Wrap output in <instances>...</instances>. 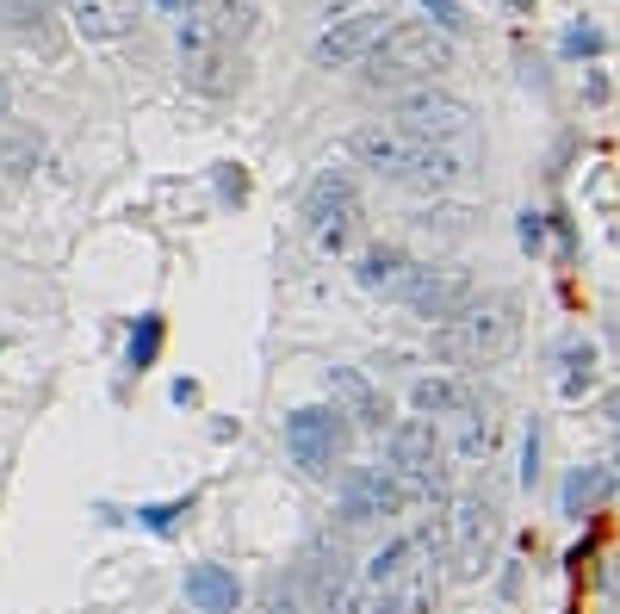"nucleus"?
<instances>
[{"instance_id": "nucleus-14", "label": "nucleus", "mask_w": 620, "mask_h": 614, "mask_svg": "<svg viewBox=\"0 0 620 614\" xmlns=\"http://www.w3.org/2000/svg\"><path fill=\"white\" fill-rule=\"evenodd\" d=\"M323 385H330L335 410H342V416H348L354 428H385L391 410H385V398L372 391L367 373H354V366H330V373H323Z\"/></svg>"}, {"instance_id": "nucleus-32", "label": "nucleus", "mask_w": 620, "mask_h": 614, "mask_svg": "<svg viewBox=\"0 0 620 614\" xmlns=\"http://www.w3.org/2000/svg\"><path fill=\"white\" fill-rule=\"evenodd\" d=\"M267 614H298V602H291L279 583H267Z\"/></svg>"}, {"instance_id": "nucleus-34", "label": "nucleus", "mask_w": 620, "mask_h": 614, "mask_svg": "<svg viewBox=\"0 0 620 614\" xmlns=\"http://www.w3.org/2000/svg\"><path fill=\"white\" fill-rule=\"evenodd\" d=\"M0 7H13V13H44L50 0H0Z\"/></svg>"}, {"instance_id": "nucleus-1", "label": "nucleus", "mask_w": 620, "mask_h": 614, "mask_svg": "<svg viewBox=\"0 0 620 614\" xmlns=\"http://www.w3.org/2000/svg\"><path fill=\"white\" fill-rule=\"evenodd\" d=\"M515 342H522V305H515L509 292H497V298H485V305H465L453 323H441L428 347H434V361L441 366L472 373V366L509 361Z\"/></svg>"}, {"instance_id": "nucleus-28", "label": "nucleus", "mask_w": 620, "mask_h": 614, "mask_svg": "<svg viewBox=\"0 0 620 614\" xmlns=\"http://www.w3.org/2000/svg\"><path fill=\"white\" fill-rule=\"evenodd\" d=\"M422 13H428V25H441V32H465V7L460 0H422Z\"/></svg>"}, {"instance_id": "nucleus-33", "label": "nucleus", "mask_w": 620, "mask_h": 614, "mask_svg": "<svg viewBox=\"0 0 620 614\" xmlns=\"http://www.w3.org/2000/svg\"><path fill=\"white\" fill-rule=\"evenodd\" d=\"M175 403H199V385L193 379H175Z\"/></svg>"}, {"instance_id": "nucleus-12", "label": "nucleus", "mask_w": 620, "mask_h": 614, "mask_svg": "<svg viewBox=\"0 0 620 614\" xmlns=\"http://www.w3.org/2000/svg\"><path fill=\"white\" fill-rule=\"evenodd\" d=\"M409 503H416V491H409L391 465H360V472H348V484H342V516L348 521L404 516Z\"/></svg>"}, {"instance_id": "nucleus-24", "label": "nucleus", "mask_w": 620, "mask_h": 614, "mask_svg": "<svg viewBox=\"0 0 620 614\" xmlns=\"http://www.w3.org/2000/svg\"><path fill=\"white\" fill-rule=\"evenodd\" d=\"M155 354H162V317H136L131 347H124V366H131V373H150Z\"/></svg>"}, {"instance_id": "nucleus-31", "label": "nucleus", "mask_w": 620, "mask_h": 614, "mask_svg": "<svg viewBox=\"0 0 620 614\" xmlns=\"http://www.w3.org/2000/svg\"><path fill=\"white\" fill-rule=\"evenodd\" d=\"M224 199H236V205L249 199V174L242 168H224Z\"/></svg>"}, {"instance_id": "nucleus-7", "label": "nucleus", "mask_w": 620, "mask_h": 614, "mask_svg": "<svg viewBox=\"0 0 620 614\" xmlns=\"http://www.w3.org/2000/svg\"><path fill=\"white\" fill-rule=\"evenodd\" d=\"M242 44L230 38V32H217L205 13H180V69H187V81L193 87H205V94H224L230 87V62Z\"/></svg>"}, {"instance_id": "nucleus-23", "label": "nucleus", "mask_w": 620, "mask_h": 614, "mask_svg": "<svg viewBox=\"0 0 620 614\" xmlns=\"http://www.w3.org/2000/svg\"><path fill=\"white\" fill-rule=\"evenodd\" d=\"M193 13L217 25V32H230L236 44L249 38V20H254V0H193Z\"/></svg>"}, {"instance_id": "nucleus-21", "label": "nucleus", "mask_w": 620, "mask_h": 614, "mask_svg": "<svg viewBox=\"0 0 620 614\" xmlns=\"http://www.w3.org/2000/svg\"><path fill=\"white\" fill-rule=\"evenodd\" d=\"M453 423H460V435H453V447H460L465 460H478V453H490V416L478 410V398H465L460 410H453Z\"/></svg>"}, {"instance_id": "nucleus-18", "label": "nucleus", "mask_w": 620, "mask_h": 614, "mask_svg": "<svg viewBox=\"0 0 620 614\" xmlns=\"http://www.w3.org/2000/svg\"><path fill=\"white\" fill-rule=\"evenodd\" d=\"M608 491H615V472H608V465H571L559 503H564V516H589V509L608 503Z\"/></svg>"}, {"instance_id": "nucleus-30", "label": "nucleus", "mask_w": 620, "mask_h": 614, "mask_svg": "<svg viewBox=\"0 0 620 614\" xmlns=\"http://www.w3.org/2000/svg\"><path fill=\"white\" fill-rule=\"evenodd\" d=\"M515 236H522V249H527V255H540V249H546V212H522Z\"/></svg>"}, {"instance_id": "nucleus-15", "label": "nucleus", "mask_w": 620, "mask_h": 614, "mask_svg": "<svg viewBox=\"0 0 620 614\" xmlns=\"http://www.w3.org/2000/svg\"><path fill=\"white\" fill-rule=\"evenodd\" d=\"M305 577H310V595H317V609H342L348 602V553L335 546V540H310L305 553Z\"/></svg>"}, {"instance_id": "nucleus-2", "label": "nucleus", "mask_w": 620, "mask_h": 614, "mask_svg": "<svg viewBox=\"0 0 620 614\" xmlns=\"http://www.w3.org/2000/svg\"><path fill=\"white\" fill-rule=\"evenodd\" d=\"M446 546H441V528H422V534H404L391 540V546H379L367 565V583L379 595H391L404 614H428L434 609V595H441V565Z\"/></svg>"}, {"instance_id": "nucleus-10", "label": "nucleus", "mask_w": 620, "mask_h": 614, "mask_svg": "<svg viewBox=\"0 0 620 614\" xmlns=\"http://www.w3.org/2000/svg\"><path fill=\"white\" fill-rule=\"evenodd\" d=\"M490 503L478 497H446V516H441V546H446V565L460 577H478L490 558Z\"/></svg>"}, {"instance_id": "nucleus-20", "label": "nucleus", "mask_w": 620, "mask_h": 614, "mask_svg": "<svg viewBox=\"0 0 620 614\" xmlns=\"http://www.w3.org/2000/svg\"><path fill=\"white\" fill-rule=\"evenodd\" d=\"M38 155H44L38 131H25V125H13V118H0V168L25 174V168H38Z\"/></svg>"}, {"instance_id": "nucleus-3", "label": "nucleus", "mask_w": 620, "mask_h": 614, "mask_svg": "<svg viewBox=\"0 0 620 614\" xmlns=\"http://www.w3.org/2000/svg\"><path fill=\"white\" fill-rule=\"evenodd\" d=\"M441 69H453V32H441V25H422V20H404L391 25L385 44L372 50L367 62V81L372 87H434V75Z\"/></svg>"}, {"instance_id": "nucleus-8", "label": "nucleus", "mask_w": 620, "mask_h": 614, "mask_svg": "<svg viewBox=\"0 0 620 614\" xmlns=\"http://www.w3.org/2000/svg\"><path fill=\"white\" fill-rule=\"evenodd\" d=\"M391 305L416 310V317H441V323H453L465 305H478V286H472V273L465 268H409L404 286L391 292Z\"/></svg>"}, {"instance_id": "nucleus-22", "label": "nucleus", "mask_w": 620, "mask_h": 614, "mask_svg": "<svg viewBox=\"0 0 620 614\" xmlns=\"http://www.w3.org/2000/svg\"><path fill=\"white\" fill-rule=\"evenodd\" d=\"M409 403H416V416H428V423H434V416H453V410H460L465 391L453 379H422L416 391H409Z\"/></svg>"}, {"instance_id": "nucleus-13", "label": "nucleus", "mask_w": 620, "mask_h": 614, "mask_svg": "<svg viewBox=\"0 0 620 614\" xmlns=\"http://www.w3.org/2000/svg\"><path fill=\"white\" fill-rule=\"evenodd\" d=\"M472 162H478L472 143H428V137H416V155H409V168H404L397 187H409V192H446V187H460L465 174H472Z\"/></svg>"}, {"instance_id": "nucleus-16", "label": "nucleus", "mask_w": 620, "mask_h": 614, "mask_svg": "<svg viewBox=\"0 0 620 614\" xmlns=\"http://www.w3.org/2000/svg\"><path fill=\"white\" fill-rule=\"evenodd\" d=\"M187 602H193L199 614H236L242 583H236L230 565H193V571H187Z\"/></svg>"}, {"instance_id": "nucleus-27", "label": "nucleus", "mask_w": 620, "mask_h": 614, "mask_svg": "<svg viewBox=\"0 0 620 614\" xmlns=\"http://www.w3.org/2000/svg\"><path fill=\"white\" fill-rule=\"evenodd\" d=\"M187 509H193V497H180V503H143V509H136V521H143L150 534H168Z\"/></svg>"}, {"instance_id": "nucleus-9", "label": "nucleus", "mask_w": 620, "mask_h": 614, "mask_svg": "<svg viewBox=\"0 0 620 614\" xmlns=\"http://www.w3.org/2000/svg\"><path fill=\"white\" fill-rule=\"evenodd\" d=\"M286 453L291 465H305L310 479H323L342 453H348V416L342 410H291L286 416Z\"/></svg>"}, {"instance_id": "nucleus-11", "label": "nucleus", "mask_w": 620, "mask_h": 614, "mask_svg": "<svg viewBox=\"0 0 620 614\" xmlns=\"http://www.w3.org/2000/svg\"><path fill=\"white\" fill-rule=\"evenodd\" d=\"M385 32L391 25H385L379 7H354L348 20H335L330 32L317 38L310 57H317V69H354V62H372V50L385 44Z\"/></svg>"}, {"instance_id": "nucleus-36", "label": "nucleus", "mask_w": 620, "mask_h": 614, "mask_svg": "<svg viewBox=\"0 0 620 614\" xmlns=\"http://www.w3.org/2000/svg\"><path fill=\"white\" fill-rule=\"evenodd\" d=\"M615 465H620V453H615Z\"/></svg>"}, {"instance_id": "nucleus-17", "label": "nucleus", "mask_w": 620, "mask_h": 614, "mask_svg": "<svg viewBox=\"0 0 620 614\" xmlns=\"http://www.w3.org/2000/svg\"><path fill=\"white\" fill-rule=\"evenodd\" d=\"M69 20L81 38H124L136 25V0H69Z\"/></svg>"}, {"instance_id": "nucleus-25", "label": "nucleus", "mask_w": 620, "mask_h": 614, "mask_svg": "<svg viewBox=\"0 0 620 614\" xmlns=\"http://www.w3.org/2000/svg\"><path fill=\"white\" fill-rule=\"evenodd\" d=\"M564 361H571V373H564V398H583V391L596 385V347L589 342H564Z\"/></svg>"}, {"instance_id": "nucleus-29", "label": "nucleus", "mask_w": 620, "mask_h": 614, "mask_svg": "<svg viewBox=\"0 0 620 614\" xmlns=\"http://www.w3.org/2000/svg\"><path fill=\"white\" fill-rule=\"evenodd\" d=\"M540 484V423H527L522 435V491H534Z\"/></svg>"}, {"instance_id": "nucleus-19", "label": "nucleus", "mask_w": 620, "mask_h": 614, "mask_svg": "<svg viewBox=\"0 0 620 614\" xmlns=\"http://www.w3.org/2000/svg\"><path fill=\"white\" fill-rule=\"evenodd\" d=\"M409 268H416V261H409L404 249H367V255H360V268H354V280H360L367 292H385V298H391V292L404 286Z\"/></svg>"}, {"instance_id": "nucleus-26", "label": "nucleus", "mask_w": 620, "mask_h": 614, "mask_svg": "<svg viewBox=\"0 0 620 614\" xmlns=\"http://www.w3.org/2000/svg\"><path fill=\"white\" fill-rule=\"evenodd\" d=\"M559 50L571 62H577V57H601V50H608V32H601V25H589V20H577V25H564Z\"/></svg>"}, {"instance_id": "nucleus-35", "label": "nucleus", "mask_w": 620, "mask_h": 614, "mask_svg": "<svg viewBox=\"0 0 620 614\" xmlns=\"http://www.w3.org/2000/svg\"><path fill=\"white\" fill-rule=\"evenodd\" d=\"M0 118H7V75H0Z\"/></svg>"}, {"instance_id": "nucleus-5", "label": "nucleus", "mask_w": 620, "mask_h": 614, "mask_svg": "<svg viewBox=\"0 0 620 614\" xmlns=\"http://www.w3.org/2000/svg\"><path fill=\"white\" fill-rule=\"evenodd\" d=\"M385 465L416 491V503H441L446 497V465H441V435L428 416H409L385 435Z\"/></svg>"}, {"instance_id": "nucleus-6", "label": "nucleus", "mask_w": 620, "mask_h": 614, "mask_svg": "<svg viewBox=\"0 0 620 614\" xmlns=\"http://www.w3.org/2000/svg\"><path fill=\"white\" fill-rule=\"evenodd\" d=\"M391 125H404L409 137H428V143H472V106L446 87H409V94L391 99Z\"/></svg>"}, {"instance_id": "nucleus-4", "label": "nucleus", "mask_w": 620, "mask_h": 614, "mask_svg": "<svg viewBox=\"0 0 620 614\" xmlns=\"http://www.w3.org/2000/svg\"><path fill=\"white\" fill-rule=\"evenodd\" d=\"M305 236L317 255H348L360 236V192H354L348 168H323L305 192Z\"/></svg>"}]
</instances>
